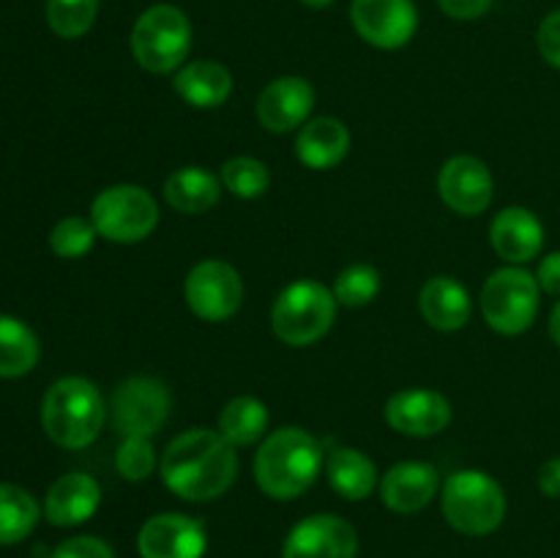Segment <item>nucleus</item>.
Returning <instances> with one entry per match:
<instances>
[{"mask_svg":"<svg viewBox=\"0 0 560 558\" xmlns=\"http://www.w3.org/2000/svg\"><path fill=\"white\" fill-rule=\"evenodd\" d=\"M337 295L315 279H299L277 295L271 310L273 334L284 345L304 348L326 337L337 321Z\"/></svg>","mask_w":560,"mask_h":558,"instance_id":"obj_6","label":"nucleus"},{"mask_svg":"<svg viewBox=\"0 0 560 558\" xmlns=\"http://www.w3.org/2000/svg\"><path fill=\"white\" fill-rule=\"evenodd\" d=\"M98 0H47V25L60 38H80L93 27Z\"/></svg>","mask_w":560,"mask_h":558,"instance_id":"obj_29","label":"nucleus"},{"mask_svg":"<svg viewBox=\"0 0 560 558\" xmlns=\"http://www.w3.org/2000/svg\"><path fill=\"white\" fill-rule=\"evenodd\" d=\"M189 310L202 321H228L241 310L244 301V279L230 263L202 260L189 271L184 284Z\"/></svg>","mask_w":560,"mask_h":558,"instance_id":"obj_10","label":"nucleus"},{"mask_svg":"<svg viewBox=\"0 0 560 558\" xmlns=\"http://www.w3.org/2000/svg\"><path fill=\"white\" fill-rule=\"evenodd\" d=\"M191 49V22L178 5L156 3L137 16L131 27V55L151 74L180 69Z\"/></svg>","mask_w":560,"mask_h":558,"instance_id":"obj_5","label":"nucleus"},{"mask_svg":"<svg viewBox=\"0 0 560 558\" xmlns=\"http://www.w3.org/2000/svg\"><path fill=\"white\" fill-rule=\"evenodd\" d=\"M38 339L22 321L0 315V377H20L36 367Z\"/></svg>","mask_w":560,"mask_h":558,"instance_id":"obj_26","label":"nucleus"},{"mask_svg":"<svg viewBox=\"0 0 560 558\" xmlns=\"http://www.w3.org/2000/svg\"><path fill=\"white\" fill-rule=\"evenodd\" d=\"M441 11L452 20H479L492 9V0H438Z\"/></svg>","mask_w":560,"mask_h":558,"instance_id":"obj_35","label":"nucleus"},{"mask_svg":"<svg viewBox=\"0 0 560 558\" xmlns=\"http://www.w3.org/2000/svg\"><path fill=\"white\" fill-rule=\"evenodd\" d=\"M91 222L102 239L115 244H137L156 230L159 206L142 186L118 184L98 191L91 206Z\"/></svg>","mask_w":560,"mask_h":558,"instance_id":"obj_8","label":"nucleus"},{"mask_svg":"<svg viewBox=\"0 0 560 558\" xmlns=\"http://www.w3.org/2000/svg\"><path fill=\"white\" fill-rule=\"evenodd\" d=\"M386 421L410 438H432L452 425V403L432 388H405L388 397Z\"/></svg>","mask_w":560,"mask_h":558,"instance_id":"obj_15","label":"nucleus"},{"mask_svg":"<svg viewBox=\"0 0 560 558\" xmlns=\"http://www.w3.org/2000/svg\"><path fill=\"white\" fill-rule=\"evenodd\" d=\"M102 503V487L88 474H66L55 481L44 498V518L52 525L69 528L82 525L96 514Z\"/></svg>","mask_w":560,"mask_h":558,"instance_id":"obj_19","label":"nucleus"},{"mask_svg":"<svg viewBox=\"0 0 560 558\" xmlns=\"http://www.w3.org/2000/svg\"><path fill=\"white\" fill-rule=\"evenodd\" d=\"M419 306L424 321L438 332H457L470 321V295L454 277H432L421 288Z\"/></svg>","mask_w":560,"mask_h":558,"instance_id":"obj_21","label":"nucleus"},{"mask_svg":"<svg viewBox=\"0 0 560 558\" xmlns=\"http://www.w3.org/2000/svg\"><path fill=\"white\" fill-rule=\"evenodd\" d=\"M350 20L366 44L377 49H399L416 36L419 11L413 0H353Z\"/></svg>","mask_w":560,"mask_h":558,"instance_id":"obj_11","label":"nucleus"},{"mask_svg":"<svg viewBox=\"0 0 560 558\" xmlns=\"http://www.w3.org/2000/svg\"><path fill=\"white\" fill-rule=\"evenodd\" d=\"M109 414L124 438L156 435L170 416V388L159 377H126L115 386Z\"/></svg>","mask_w":560,"mask_h":558,"instance_id":"obj_9","label":"nucleus"},{"mask_svg":"<svg viewBox=\"0 0 560 558\" xmlns=\"http://www.w3.org/2000/svg\"><path fill=\"white\" fill-rule=\"evenodd\" d=\"M536 282L545 293L558 295L560 299V252H550V255L541 257L539 271H536Z\"/></svg>","mask_w":560,"mask_h":558,"instance_id":"obj_36","label":"nucleus"},{"mask_svg":"<svg viewBox=\"0 0 560 558\" xmlns=\"http://www.w3.org/2000/svg\"><path fill=\"white\" fill-rule=\"evenodd\" d=\"M315 107V88L304 77H279L262 88L257 98V120L273 135L293 131L310 118Z\"/></svg>","mask_w":560,"mask_h":558,"instance_id":"obj_16","label":"nucleus"},{"mask_svg":"<svg viewBox=\"0 0 560 558\" xmlns=\"http://www.w3.org/2000/svg\"><path fill=\"white\" fill-rule=\"evenodd\" d=\"M36 498L16 485H0V545H16L27 539L38 523Z\"/></svg>","mask_w":560,"mask_h":558,"instance_id":"obj_27","label":"nucleus"},{"mask_svg":"<svg viewBox=\"0 0 560 558\" xmlns=\"http://www.w3.org/2000/svg\"><path fill=\"white\" fill-rule=\"evenodd\" d=\"M115 468L124 479L142 481L156 468V452H153L151 438H124L115 454Z\"/></svg>","mask_w":560,"mask_h":558,"instance_id":"obj_32","label":"nucleus"},{"mask_svg":"<svg viewBox=\"0 0 560 558\" xmlns=\"http://www.w3.org/2000/svg\"><path fill=\"white\" fill-rule=\"evenodd\" d=\"M550 337H552V342L560 348V301L552 306V312H550Z\"/></svg>","mask_w":560,"mask_h":558,"instance_id":"obj_38","label":"nucleus"},{"mask_svg":"<svg viewBox=\"0 0 560 558\" xmlns=\"http://www.w3.org/2000/svg\"><path fill=\"white\" fill-rule=\"evenodd\" d=\"M268 430V408L262 399L241 394L233 397L219 414V432L228 438L233 446H249L260 441Z\"/></svg>","mask_w":560,"mask_h":558,"instance_id":"obj_25","label":"nucleus"},{"mask_svg":"<svg viewBox=\"0 0 560 558\" xmlns=\"http://www.w3.org/2000/svg\"><path fill=\"white\" fill-rule=\"evenodd\" d=\"M536 47H539L541 58L550 66L560 69V9L550 11L541 20L539 31H536Z\"/></svg>","mask_w":560,"mask_h":558,"instance_id":"obj_34","label":"nucleus"},{"mask_svg":"<svg viewBox=\"0 0 560 558\" xmlns=\"http://www.w3.org/2000/svg\"><path fill=\"white\" fill-rule=\"evenodd\" d=\"M96 228H93L91 219L82 217H66L49 233V246L58 257L66 260H74V257L88 255L93 249V241H96Z\"/></svg>","mask_w":560,"mask_h":558,"instance_id":"obj_31","label":"nucleus"},{"mask_svg":"<svg viewBox=\"0 0 560 558\" xmlns=\"http://www.w3.org/2000/svg\"><path fill=\"white\" fill-rule=\"evenodd\" d=\"M49 558H115V553L98 536H71V539L60 542Z\"/></svg>","mask_w":560,"mask_h":558,"instance_id":"obj_33","label":"nucleus"},{"mask_svg":"<svg viewBox=\"0 0 560 558\" xmlns=\"http://www.w3.org/2000/svg\"><path fill=\"white\" fill-rule=\"evenodd\" d=\"M539 490L547 498H560V457L547 460L539 468Z\"/></svg>","mask_w":560,"mask_h":558,"instance_id":"obj_37","label":"nucleus"},{"mask_svg":"<svg viewBox=\"0 0 560 558\" xmlns=\"http://www.w3.org/2000/svg\"><path fill=\"white\" fill-rule=\"evenodd\" d=\"M326 465L323 443L301 427H282L262 438L255 454V479L273 501H293L315 485Z\"/></svg>","mask_w":560,"mask_h":558,"instance_id":"obj_2","label":"nucleus"},{"mask_svg":"<svg viewBox=\"0 0 560 558\" xmlns=\"http://www.w3.org/2000/svg\"><path fill=\"white\" fill-rule=\"evenodd\" d=\"M328 485L348 501H361L377 485V468L364 452L350 446H337L326 457Z\"/></svg>","mask_w":560,"mask_h":558,"instance_id":"obj_24","label":"nucleus"},{"mask_svg":"<svg viewBox=\"0 0 560 558\" xmlns=\"http://www.w3.org/2000/svg\"><path fill=\"white\" fill-rule=\"evenodd\" d=\"M238 476L235 446L217 430L195 427L167 443L162 479L184 501H213L233 487Z\"/></svg>","mask_w":560,"mask_h":558,"instance_id":"obj_1","label":"nucleus"},{"mask_svg":"<svg viewBox=\"0 0 560 558\" xmlns=\"http://www.w3.org/2000/svg\"><path fill=\"white\" fill-rule=\"evenodd\" d=\"M299 3L310 5V9H328V5H331L334 0H299Z\"/></svg>","mask_w":560,"mask_h":558,"instance_id":"obj_39","label":"nucleus"},{"mask_svg":"<svg viewBox=\"0 0 560 558\" xmlns=\"http://www.w3.org/2000/svg\"><path fill=\"white\" fill-rule=\"evenodd\" d=\"M490 241L492 249L503 260L512 266H523V263L539 257L541 246H545V224L528 208L509 206L492 219Z\"/></svg>","mask_w":560,"mask_h":558,"instance_id":"obj_17","label":"nucleus"},{"mask_svg":"<svg viewBox=\"0 0 560 558\" xmlns=\"http://www.w3.org/2000/svg\"><path fill=\"white\" fill-rule=\"evenodd\" d=\"M359 536L339 514H312L293 525L282 558H355Z\"/></svg>","mask_w":560,"mask_h":558,"instance_id":"obj_13","label":"nucleus"},{"mask_svg":"<svg viewBox=\"0 0 560 558\" xmlns=\"http://www.w3.org/2000/svg\"><path fill=\"white\" fill-rule=\"evenodd\" d=\"M206 547V525L180 512L153 514L137 534L140 558H202Z\"/></svg>","mask_w":560,"mask_h":558,"instance_id":"obj_12","label":"nucleus"},{"mask_svg":"<svg viewBox=\"0 0 560 558\" xmlns=\"http://www.w3.org/2000/svg\"><path fill=\"white\" fill-rule=\"evenodd\" d=\"M350 131L339 118H315L301 126L295 156L312 170H331L348 156Z\"/></svg>","mask_w":560,"mask_h":558,"instance_id":"obj_20","label":"nucleus"},{"mask_svg":"<svg viewBox=\"0 0 560 558\" xmlns=\"http://www.w3.org/2000/svg\"><path fill=\"white\" fill-rule=\"evenodd\" d=\"M438 492V470L435 465L408 460L397 463L386 470L381 481V498L386 509L397 514L421 512Z\"/></svg>","mask_w":560,"mask_h":558,"instance_id":"obj_18","label":"nucleus"},{"mask_svg":"<svg viewBox=\"0 0 560 558\" xmlns=\"http://www.w3.org/2000/svg\"><path fill=\"white\" fill-rule=\"evenodd\" d=\"M443 518L465 536H487L506 518V492L485 470H457L443 485Z\"/></svg>","mask_w":560,"mask_h":558,"instance_id":"obj_4","label":"nucleus"},{"mask_svg":"<svg viewBox=\"0 0 560 558\" xmlns=\"http://www.w3.org/2000/svg\"><path fill=\"white\" fill-rule=\"evenodd\" d=\"M222 184L230 195L241 197V200H255L268 191L271 173L260 159L233 156L222 164Z\"/></svg>","mask_w":560,"mask_h":558,"instance_id":"obj_28","label":"nucleus"},{"mask_svg":"<svg viewBox=\"0 0 560 558\" xmlns=\"http://www.w3.org/2000/svg\"><path fill=\"white\" fill-rule=\"evenodd\" d=\"M222 195V181L206 167H180L164 181V197L180 213L211 211Z\"/></svg>","mask_w":560,"mask_h":558,"instance_id":"obj_23","label":"nucleus"},{"mask_svg":"<svg viewBox=\"0 0 560 558\" xmlns=\"http://www.w3.org/2000/svg\"><path fill=\"white\" fill-rule=\"evenodd\" d=\"M438 191L452 211L463 217H479L490 208L495 181L479 156H452L438 175Z\"/></svg>","mask_w":560,"mask_h":558,"instance_id":"obj_14","label":"nucleus"},{"mask_svg":"<svg viewBox=\"0 0 560 558\" xmlns=\"http://www.w3.org/2000/svg\"><path fill=\"white\" fill-rule=\"evenodd\" d=\"M381 284V271L375 266L355 263V266H348L345 271H339L337 282H334V295H337L339 304L350 306V310H359V306L372 304L377 299Z\"/></svg>","mask_w":560,"mask_h":558,"instance_id":"obj_30","label":"nucleus"},{"mask_svg":"<svg viewBox=\"0 0 560 558\" xmlns=\"http://www.w3.org/2000/svg\"><path fill=\"white\" fill-rule=\"evenodd\" d=\"M173 88L191 107L211 109L230 98V93H233V74L228 71V66L217 63V60H191V63L180 66L173 80Z\"/></svg>","mask_w":560,"mask_h":558,"instance_id":"obj_22","label":"nucleus"},{"mask_svg":"<svg viewBox=\"0 0 560 558\" xmlns=\"http://www.w3.org/2000/svg\"><path fill=\"white\" fill-rule=\"evenodd\" d=\"M541 288L530 271L520 266L498 268L481 288V315L492 332L523 334L534 326L541 304Z\"/></svg>","mask_w":560,"mask_h":558,"instance_id":"obj_7","label":"nucleus"},{"mask_svg":"<svg viewBox=\"0 0 560 558\" xmlns=\"http://www.w3.org/2000/svg\"><path fill=\"white\" fill-rule=\"evenodd\" d=\"M104 421H107V405L102 392L85 377H60L44 394L42 425L58 446H91Z\"/></svg>","mask_w":560,"mask_h":558,"instance_id":"obj_3","label":"nucleus"}]
</instances>
